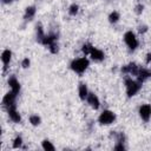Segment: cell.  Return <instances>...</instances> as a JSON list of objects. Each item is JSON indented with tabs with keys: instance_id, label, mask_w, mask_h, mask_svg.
I'll use <instances>...</instances> for the list:
<instances>
[{
	"instance_id": "obj_1",
	"label": "cell",
	"mask_w": 151,
	"mask_h": 151,
	"mask_svg": "<svg viewBox=\"0 0 151 151\" xmlns=\"http://www.w3.org/2000/svg\"><path fill=\"white\" fill-rule=\"evenodd\" d=\"M125 87H126L127 97H133L140 90L142 83L139 80H133L132 78H127V79H125Z\"/></svg>"
},
{
	"instance_id": "obj_2",
	"label": "cell",
	"mask_w": 151,
	"mask_h": 151,
	"mask_svg": "<svg viewBox=\"0 0 151 151\" xmlns=\"http://www.w3.org/2000/svg\"><path fill=\"white\" fill-rule=\"evenodd\" d=\"M90 65V61L87 58H78V59H74L72 63H71V68L76 72V73H84L86 71V68L88 67Z\"/></svg>"
},
{
	"instance_id": "obj_3",
	"label": "cell",
	"mask_w": 151,
	"mask_h": 151,
	"mask_svg": "<svg viewBox=\"0 0 151 151\" xmlns=\"http://www.w3.org/2000/svg\"><path fill=\"white\" fill-rule=\"evenodd\" d=\"M114 119H116V114L110 110H105V111H103L100 113V116L98 118V122L101 125H109V124L113 123Z\"/></svg>"
},
{
	"instance_id": "obj_4",
	"label": "cell",
	"mask_w": 151,
	"mask_h": 151,
	"mask_svg": "<svg viewBox=\"0 0 151 151\" xmlns=\"http://www.w3.org/2000/svg\"><path fill=\"white\" fill-rule=\"evenodd\" d=\"M124 41L127 45V47L130 50H132V51L136 50L137 46H138V40H137V38H136V35H134V33L132 31H127L124 34Z\"/></svg>"
},
{
	"instance_id": "obj_5",
	"label": "cell",
	"mask_w": 151,
	"mask_h": 151,
	"mask_svg": "<svg viewBox=\"0 0 151 151\" xmlns=\"http://www.w3.org/2000/svg\"><path fill=\"white\" fill-rule=\"evenodd\" d=\"M17 96L18 94H15L13 91H11V92H8V93H6L4 96L2 104H4V106L7 107V110L11 109V107H17L15 106V98H17Z\"/></svg>"
},
{
	"instance_id": "obj_6",
	"label": "cell",
	"mask_w": 151,
	"mask_h": 151,
	"mask_svg": "<svg viewBox=\"0 0 151 151\" xmlns=\"http://www.w3.org/2000/svg\"><path fill=\"white\" fill-rule=\"evenodd\" d=\"M139 116L144 122H147L151 117V106L149 104H144L139 107Z\"/></svg>"
},
{
	"instance_id": "obj_7",
	"label": "cell",
	"mask_w": 151,
	"mask_h": 151,
	"mask_svg": "<svg viewBox=\"0 0 151 151\" xmlns=\"http://www.w3.org/2000/svg\"><path fill=\"white\" fill-rule=\"evenodd\" d=\"M138 70H139V66L137 64H134V63H131V64L125 65V66L122 67V72L129 73V74H132V76H137Z\"/></svg>"
},
{
	"instance_id": "obj_8",
	"label": "cell",
	"mask_w": 151,
	"mask_h": 151,
	"mask_svg": "<svg viewBox=\"0 0 151 151\" xmlns=\"http://www.w3.org/2000/svg\"><path fill=\"white\" fill-rule=\"evenodd\" d=\"M136 77H137V79L140 83H143V81H145L146 79H149L151 77V71L147 70V68H144V67H140L139 66V70H138V73H137Z\"/></svg>"
},
{
	"instance_id": "obj_9",
	"label": "cell",
	"mask_w": 151,
	"mask_h": 151,
	"mask_svg": "<svg viewBox=\"0 0 151 151\" xmlns=\"http://www.w3.org/2000/svg\"><path fill=\"white\" fill-rule=\"evenodd\" d=\"M86 100H87V103L90 104V106H91L92 109H94V110L99 109V106H100V101H99L98 97H97L94 93H90V92H88V96H87Z\"/></svg>"
},
{
	"instance_id": "obj_10",
	"label": "cell",
	"mask_w": 151,
	"mask_h": 151,
	"mask_svg": "<svg viewBox=\"0 0 151 151\" xmlns=\"http://www.w3.org/2000/svg\"><path fill=\"white\" fill-rule=\"evenodd\" d=\"M8 85L11 87V91H13L15 94H18L20 92V84H19L18 79L14 76H11L8 78Z\"/></svg>"
},
{
	"instance_id": "obj_11",
	"label": "cell",
	"mask_w": 151,
	"mask_h": 151,
	"mask_svg": "<svg viewBox=\"0 0 151 151\" xmlns=\"http://www.w3.org/2000/svg\"><path fill=\"white\" fill-rule=\"evenodd\" d=\"M90 55L94 61H101L104 59V52L101 50L96 48V47H92V50L90 52Z\"/></svg>"
},
{
	"instance_id": "obj_12",
	"label": "cell",
	"mask_w": 151,
	"mask_h": 151,
	"mask_svg": "<svg viewBox=\"0 0 151 151\" xmlns=\"http://www.w3.org/2000/svg\"><path fill=\"white\" fill-rule=\"evenodd\" d=\"M7 112H8V116H9V118H11V120H13L14 123H20L21 117H20V114L18 113L17 107H11V109L7 110Z\"/></svg>"
},
{
	"instance_id": "obj_13",
	"label": "cell",
	"mask_w": 151,
	"mask_h": 151,
	"mask_svg": "<svg viewBox=\"0 0 151 151\" xmlns=\"http://www.w3.org/2000/svg\"><path fill=\"white\" fill-rule=\"evenodd\" d=\"M11 58H12V52H11L9 50H5V51L2 52V54H1V60H2V63H4L5 68H6L7 65L9 64Z\"/></svg>"
},
{
	"instance_id": "obj_14",
	"label": "cell",
	"mask_w": 151,
	"mask_h": 151,
	"mask_svg": "<svg viewBox=\"0 0 151 151\" xmlns=\"http://www.w3.org/2000/svg\"><path fill=\"white\" fill-rule=\"evenodd\" d=\"M78 93H79V97H80L81 100H85V99L87 98V96H88V90H87V87H86L85 84H80V85H79Z\"/></svg>"
},
{
	"instance_id": "obj_15",
	"label": "cell",
	"mask_w": 151,
	"mask_h": 151,
	"mask_svg": "<svg viewBox=\"0 0 151 151\" xmlns=\"http://www.w3.org/2000/svg\"><path fill=\"white\" fill-rule=\"evenodd\" d=\"M34 15H35V7H34V6H29V7H27L26 11H25V15H24V18H25L26 20H31Z\"/></svg>"
},
{
	"instance_id": "obj_16",
	"label": "cell",
	"mask_w": 151,
	"mask_h": 151,
	"mask_svg": "<svg viewBox=\"0 0 151 151\" xmlns=\"http://www.w3.org/2000/svg\"><path fill=\"white\" fill-rule=\"evenodd\" d=\"M119 18H120L119 13H118V12H116V11H113V12L109 15V21H110V22H112V24H116V22L119 20Z\"/></svg>"
},
{
	"instance_id": "obj_17",
	"label": "cell",
	"mask_w": 151,
	"mask_h": 151,
	"mask_svg": "<svg viewBox=\"0 0 151 151\" xmlns=\"http://www.w3.org/2000/svg\"><path fill=\"white\" fill-rule=\"evenodd\" d=\"M45 34H44V31H42V27L40 25H37V39L39 42H41V40L44 39Z\"/></svg>"
},
{
	"instance_id": "obj_18",
	"label": "cell",
	"mask_w": 151,
	"mask_h": 151,
	"mask_svg": "<svg viewBox=\"0 0 151 151\" xmlns=\"http://www.w3.org/2000/svg\"><path fill=\"white\" fill-rule=\"evenodd\" d=\"M40 122H41V119H40V117H39L38 114H32V116L29 117V123H31L32 125H34V126L39 125Z\"/></svg>"
},
{
	"instance_id": "obj_19",
	"label": "cell",
	"mask_w": 151,
	"mask_h": 151,
	"mask_svg": "<svg viewBox=\"0 0 151 151\" xmlns=\"http://www.w3.org/2000/svg\"><path fill=\"white\" fill-rule=\"evenodd\" d=\"M41 145H42V149L46 150V151H53V150H54V146H53L52 143H51L50 140H47V139H45Z\"/></svg>"
},
{
	"instance_id": "obj_20",
	"label": "cell",
	"mask_w": 151,
	"mask_h": 151,
	"mask_svg": "<svg viewBox=\"0 0 151 151\" xmlns=\"http://www.w3.org/2000/svg\"><path fill=\"white\" fill-rule=\"evenodd\" d=\"M78 11H79V6H78V5H76V4L71 5V6H70V8H68V13H70L71 15H76V14L78 13Z\"/></svg>"
},
{
	"instance_id": "obj_21",
	"label": "cell",
	"mask_w": 151,
	"mask_h": 151,
	"mask_svg": "<svg viewBox=\"0 0 151 151\" xmlns=\"http://www.w3.org/2000/svg\"><path fill=\"white\" fill-rule=\"evenodd\" d=\"M21 144H22V138H21L20 136L15 137L14 140H13V147H14V149H18V147L21 146Z\"/></svg>"
},
{
	"instance_id": "obj_22",
	"label": "cell",
	"mask_w": 151,
	"mask_h": 151,
	"mask_svg": "<svg viewBox=\"0 0 151 151\" xmlns=\"http://www.w3.org/2000/svg\"><path fill=\"white\" fill-rule=\"evenodd\" d=\"M92 45H90V44H85V45H83V48H81V51L85 53V54H90V52H91V50H92Z\"/></svg>"
},
{
	"instance_id": "obj_23",
	"label": "cell",
	"mask_w": 151,
	"mask_h": 151,
	"mask_svg": "<svg viewBox=\"0 0 151 151\" xmlns=\"http://www.w3.org/2000/svg\"><path fill=\"white\" fill-rule=\"evenodd\" d=\"M29 64H31V61H29L28 58H24L22 61H21V66H22L24 68H27V67L29 66Z\"/></svg>"
},
{
	"instance_id": "obj_24",
	"label": "cell",
	"mask_w": 151,
	"mask_h": 151,
	"mask_svg": "<svg viewBox=\"0 0 151 151\" xmlns=\"http://www.w3.org/2000/svg\"><path fill=\"white\" fill-rule=\"evenodd\" d=\"M48 48H50V51L52 52V53H57L58 52V45H57V42H54V44H52L51 46H48Z\"/></svg>"
},
{
	"instance_id": "obj_25",
	"label": "cell",
	"mask_w": 151,
	"mask_h": 151,
	"mask_svg": "<svg viewBox=\"0 0 151 151\" xmlns=\"http://www.w3.org/2000/svg\"><path fill=\"white\" fill-rule=\"evenodd\" d=\"M143 8H144L143 5H140V4L137 5V6H136V13H137V14H140V13L143 12Z\"/></svg>"
},
{
	"instance_id": "obj_26",
	"label": "cell",
	"mask_w": 151,
	"mask_h": 151,
	"mask_svg": "<svg viewBox=\"0 0 151 151\" xmlns=\"http://www.w3.org/2000/svg\"><path fill=\"white\" fill-rule=\"evenodd\" d=\"M114 150H124V145H123V143H118V144L114 146Z\"/></svg>"
},
{
	"instance_id": "obj_27",
	"label": "cell",
	"mask_w": 151,
	"mask_h": 151,
	"mask_svg": "<svg viewBox=\"0 0 151 151\" xmlns=\"http://www.w3.org/2000/svg\"><path fill=\"white\" fill-rule=\"evenodd\" d=\"M138 31H139L140 33H145V32L147 31V27L144 26V25H143V26H139V29H138Z\"/></svg>"
},
{
	"instance_id": "obj_28",
	"label": "cell",
	"mask_w": 151,
	"mask_h": 151,
	"mask_svg": "<svg viewBox=\"0 0 151 151\" xmlns=\"http://www.w3.org/2000/svg\"><path fill=\"white\" fill-rule=\"evenodd\" d=\"M145 61H146V64H149V63L151 61V53H147V54H146V59H145Z\"/></svg>"
},
{
	"instance_id": "obj_29",
	"label": "cell",
	"mask_w": 151,
	"mask_h": 151,
	"mask_svg": "<svg viewBox=\"0 0 151 151\" xmlns=\"http://www.w3.org/2000/svg\"><path fill=\"white\" fill-rule=\"evenodd\" d=\"M9 1H11V0H4V2H5V4H8Z\"/></svg>"
}]
</instances>
